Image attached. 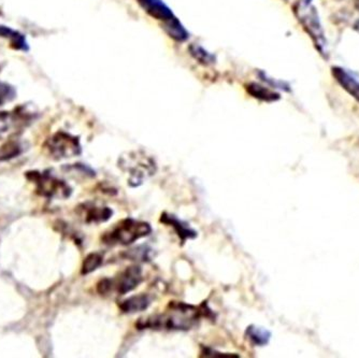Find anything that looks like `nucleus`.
<instances>
[{"instance_id":"nucleus-18","label":"nucleus","mask_w":359,"mask_h":358,"mask_svg":"<svg viewBox=\"0 0 359 358\" xmlns=\"http://www.w3.org/2000/svg\"><path fill=\"white\" fill-rule=\"evenodd\" d=\"M21 153V147L16 141L9 140L0 147V161L13 159Z\"/></svg>"},{"instance_id":"nucleus-21","label":"nucleus","mask_w":359,"mask_h":358,"mask_svg":"<svg viewBox=\"0 0 359 358\" xmlns=\"http://www.w3.org/2000/svg\"><path fill=\"white\" fill-rule=\"evenodd\" d=\"M111 289H112V284H111L110 279H104L97 285V291L102 295L108 294Z\"/></svg>"},{"instance_id":"nucleus-10","label":"nucleus","mask_w":359,"mask_h":358,"mask_svg":"<svg viewBox=\"0 0 359 358\" xmlns=\"http://www.w3.org/2000/svg\"><path fill=\"white\" fill-rule=\"evenodd\" d=\"M139 3L151 16L164 22L165 25L177 19L171 10L161 0H139Z\"/></svg>"},{"instance_id":"nucleus-11","label":"nucleus","mask_w":359,"mask_h":358,"mask_svg":"<svg viewBox=\"0 0 359 358\" xmlns=\"http://www.w3.org/2000/svg\"><path fill=\"white\" fill-rule=\"evenodd\" d=\"M161 223L166 224V225L171 226L175 230L182 244H184L189 239H195L197 237V232L196 230L189 227V224L179 220L177 216H172V214H161Z\"/></svg>"},{"instance_id":"nucleus-1","label":"nucleus","mask_w":359,"mask_h":358,"mask_svg":"<svg viewBox=\"0 0 359 358\" xmlns=\"http://www.w3.org/2000/svg\"><path fill=\"white\" fill-rule=\"evenodd\" d=\"M210 313L207 305H193L184 303H169L168 308L161 314L140 319L136 323L138 329H168V331H189L197 325L201 317Z\"/></svg>"},{"instance_id":"nucleus-8","label":"nucleus","mask_w":359,"mask_h":358,"mask_svg":"<svg viewBox=\"0 0 359 358\" xmlns=\"http://www.w3.org/2000/svg\"><path fill=\"white\" fill-rule=\"evenodd\" d=\"M142 280V269L139 266H132L125 269L116 280H111V284L118 295H125L134 291Z\"/></svg>"},{"instance_id":"nucleus-7","label":"nucleus","mask_w":359,"mask_h":358,"mask_svg":"<svg viewBox=\"0 0 359 358\" xmlns=\"http://www.w3.org/2000/svg\"><path fill=\"white\" fill-rule=\"evenodd\" d=\"M26 117L15 112L3 111L0 112V142L11 140L12 137L18 135L25 125Z\"/></svg>"},{"instance_id":"nucleus-17","label":"nucleus","mask_w":359,"mask_h":358,"mask_svg":"<svg viewBox=\"0 0 359 358\" xmlns=\"http://www.w3.org/2000/svg\"><path fill=\"white\" fill-rule=\"evenodd\" d=\"M250 94L255 98L262 99L265 101H274L278 100L280 98V95L276 93L272 92V91L268 90V88L260 86L258 84H250L249 88Z\"/></svg>"},{"instance_id":"nucleus-20","label":"nucleus","mask_w":359,"mask_h":358,"mask_svg":"<svg viewBox=\"0 0 359 358\" xmlns=\"http://www.w3.org/2000/svg\"><path fill=\"white\" fill-rule=\"evenodd\" d=\"M191 54H193L197 60H201V62H205V64L213 62V56L207 53V52H205L203 48H201V46H191Z\"/></svg>"},{"instance_id":"nucleus-12","label":"nucleus","mask_w":359,"mask_h":358,"mask_svg":"<svg viewBox=\"0 0 359 358\" xmlns=\"http://www.w3.org/2000/svg\"><path fill=\"white\" fill-rule=\"evenodd\" d=\"M150 305V297L148 295L140 294L125 299L124 301L120 303V309L122 310V312L133 314V313L147 310Z\"/></svg>"},{"instance_id":"nucleus-13","label":"nucleus","mask_w":359,"mask_h":358,"mask_svg":"<svg viewBox=\"0 0 359 358\" xmlns=\"http://www.w3.org/2000/svg\"><path fill=\"white\" fill-rule=\"evenodd\" d=\"M86 216V223H104L107 220H110L113 214V210L109 207H97L95 204L88 206L84 204L82 208Z\"/></svg>"},{"instance_id":"nucleus-23","label":"nucleus","mask_w":359,"mask_h":358,"mask_svg":"<svg viewBox=\"0 0 359 358\" xmlns=\"http://www.w3.org/2000/svg\"><path fill=\"white\" fill-rule=\"evenodd\" d=\"M355 7L359 10V0H355Z\"/></svg>"},{"instance_id":"nucleus-2","label":"nucleus","mask_w":359,"mask_h":358,"mask_svg":"<svg viewBox=\"0 0 359 358\" xmlns=\"http://www.w3.org/2000/svg\"><path fill=\"white\" fill-rule=\"evenodd\" d=\"M151 232L152 227L150 224L134 218H125L109 232H104L102 240L108 246H129L139 239L148 237Z\"/></svg>"},{"instance_id":"nucleus-22","label":"nucleus","mask_w":359,"mask_h":358,"mask_svg":"<svg viewBox=\"0 0 359 358\" xmlns=\"http://www.w3.org/2000/svg\"><path fill=\"white\" fill-rule=\"evenodd\" d=\"M203 356H207V357H225V356H228V357H239L238 355H233V354H229V355H226V354L217 353V352L212 351L210 349H205L203 352Z\"/></svg>"},{"instance_id":"nucleus-14","label":"nucleus","mask_w":359,"mask_h":358,"mask_svg":"<svg viewBox=\"0 0 359 358\" xmlns=\"http://www.w3.org/2000/svg\"><path fill=\"white\" fill-rule=\"evenodd\" d=\"M0 37L9 40L10 46L14 50L28 51L25 36L18 30L12 29L8 26L0 25Z\"/></svg>"},{"instance_id":"nucleus-5","label":"nucleus","mask_w":359,"mask_h":358,"mask_svg":"<svg viewBox=\"0 0 359 358\" xmlns=\"http://www.w3.org/2000/svg\"><path fill=\"white\" fill-rule=\"evenodd\" d=\"M26 177L37 185V193L40 196L65 199L72 195V189L67 183H65V181L56 179L48 173L32 171V173H27Z\"/></svg>"},{"instance_id":"nucleus-6","label":"nucleus","mask_w":359,"mask_h":358,"mask_svg":"<svg viewBox=\"0 0 359 358\" xmlns=\"http://www.w3.org/2000/svg\"><path fill=\"white\" fill-rule=\"evenodd\" d=\"M297 11L299 12V20L304 29L313 40L320 54H324L326 41H325L324 34H323L322 26H320L316 8L311 5L310 0H302Z\"/></svg>"},{"instance_id":"nucleus-9","label":"nucleus","mask_w":359,"mask_h":358,"mask_svg":"<svg viewBox=\"0 0 359 358\" xmlns=\"http://www.w3.org/2000/svg\"><path fill=\"white\" fill-rule=\"evenodd\" d=\"M332 74L339 84L359 101V77L340 67H334Z\"/></svg>"},{"instance_id":"nucleus-15","label":"nucleus","mask_w":359,"mask_h":358,"mask_svg":"<svg viewBox=\"0 0 359 358\" xmlns=\"http://www.w3.org/2000/svg\"><path fill=\"white\" fill-rule=\"evenodd\" d=\"M245 336L248 339L250 340V343L254 345H258V347H264V345H268L271 338V333L267 331L263 327L251 326L248 327L247 331H245Z\"/></svg>"},{"instance_id":"nucleus-4","label":"nucleus","mask_w":359,"mask_h":358,"mask_svg":"<svg viewBox=\"0 0 359 358\" xmlns=\"http://www.w3.org/2000/svg\"><path fill=\"white\" fill-rule=\"evenodd\" d=\"M44 147L54 159H72L80 155L82 151L79 139L64 131L56 133L48 138Z\"/></svg>"},{"instance_id":"nucleus-16","label":"nucleus","mask_w":359,"mask_h":358,"mask_svg":"<svg viewBox=\"0 0 359 358\" xmlns=\"http://www.w3.org/2000/svg\"><path fill=\"white\" fill-rule=\"evenodd\" d=\"M102 263H104V256L100 253H90L84 260L82 269H81V274H92L93 271L97 270L102 266Z\"/></svg>"},{"instance_id":"nucleus-19","label":"nucleus","mask_w":359,"mask_h":358,"mask_svg":"<svg viewBox=\"0 0 359 358\" xmlns=\"http://www.w3.org/2000/svg\"><path fill=\"white\" fill-rule=\"evenodd\" d=\"M16 97V90L12 85L0 81V107L9 104Z\"/></svg>"},{"instance_id":"nucleus-3","label":"nucleus","mask_w":359,"mask_h":358,"mask_svg":"<svg viewBox=\"0 0 359 358\" xmlns=\"http://www.w3.org/2000/svg\"><path fill=\"white\" fill-rule=\"evenodd\" d=\"M120 167L125 171H128L129 185L133 187L141 185L143 180L148 179L156 173V166L154 161L144 154L132 153L128 157H123L118 161Z\"/></svg>"}]
</instances>
